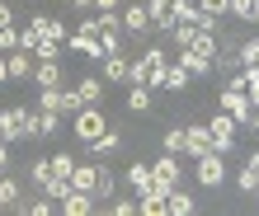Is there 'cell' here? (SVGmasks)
Listing matches in <instances>:
<instances>
[{"label":"cell","mask_w":259,"mask_h":216,"mask_svg":"<svg viewBox=\"0 0 259 216\" xmlns=\"http://www.w3.org/2000/svg\"><path fill=\"white\" fill-rule=\"evenodd\" d=\"M62 132V113L57 108H28L24 113V136H33V141H48V136Z\"/></svg>","instance_id":"cell-1"},{"label":"cell","mask_w":259,"mask_h":216,"mask_svg":"<svg viewBox=\"0 0 259 216\" xmlns=\"http://www.w3.org/2000/svg\"><path fill=\"white\" fill-rule=\"evenodd\" d=\"M71 122H75V141H80V146H85V141H95V136H99L104 127H109V118L99 113V103H85V108H80V113H75Z\"/></svg>","instance_id":"cell-2"},{"label":"cell","mask_w":259,"mask_h":216,"mask_svg":"<svg viewBox=\"0 0 259 216\" xmlns=\"http://www.w3.org/2000/svg\"><path fill=\"white\" fill-rule=\"evenodd\" d=\"M236 127L240 122L231 118V113H217L207 122V132H212V150H217V155H231V146H236Z\"/></svg>","instance_id":"cell-3"},{"label":"cell","mask_w":259,"mask_h":216,"mask_svg":"<svg viewBox=\"0 0 259 216\" xmlns=\"http://www.w3.org/2000/svg\"><path fill=\"white\" fill-rule=\"evenodd\" d=\"M193 174L203 188H222V179H226V160L217 155V150H207V155H198L193 160Z\"/></svg>","instance_id":"cell-4"},{"label":"cell","mask_w":259,"mask_h":216,"mask_svg":"<svg viewBox=\"0 0 259 216\" xmlns=\"http://www.w3.org/2000/svg\"><path fill=\"white\" fill-rule=\"evenodd\" d=\"M222 113H231L240 127H245L250 113H254V103H250V94H245L240 85H226V89H222Z\"/></svg>","instance_id":"cell-5"},{"label":"cell","mask_w":259,"mask_h":216,"mask_svg":"<svg viewBox=\"0 0 259 216\" xmlns=\"http://www.w3.org/2000/svg\"><path fill=\"white\" fill-rule=\"evenodd\" d=\"M118 14H123V33H137V38H146V33H151V10H146V0L118 5Z\"/></svg>","instance_id":"cell-6"},{"label":"cell","mask_w":259,"mask_h":216,"mask_svg":"<svg viewBox=\"0 0 259 216\" xmlns=\"http://www.w3.org/2000/svg\"><path fill=\"white\" fill-rule=\"evenodd\" d=\"M151 179H156L160 188H175V183L184 179V165H179V155H170V150H165V155H156V160H151Z\"/></svg>","instance_id":"cell-7"},{"label":"cell","mask_w":259,"mask_h":216,"mask_svg":"<svg viewBox=\"0 0 259 216\" xmlns=\"http://www.w3.org/2000/svg\"><path fill=\"white\" fill-rule=\"evenodd\" d=\"M165 197H170V188L151 183V188L137 193V211H142V216H165Z\"/></svg>","instance_id":"cell-8"},{"label":"cell","mask_w":259,"mask_h":216,"mask_svg":"<svg viewBox=\"0 0 259 216\" xmlns=\"http://www.w3.org/2000/svg\"><path fill=\"white\" fill-rule=\"evenodd\" d=\"M99 75H104V85L127 80V52H104L99 57Z\"/></svg>","instance_id":"cell-9"},{"label":"cell","mask_w":259,"mask_h":216,"mask_svg":"<svg viewBox=\"0 0 259 216\" xmlns=\"http://www.w3.org/2000/svg\"><path fill=\"white\" fill-rule=\"evenodd\" d=\"M24 113L28 108H5V113H0V141H24Z\"/></svg>","instance_id":"cell-10"},{"label":"cell","mask_w":259,"mask_h":216,"mask_svg":"<svg viewBox=\"0 0 259 216\" xmlns=\"http://www.w3.org/2000/svg\"><path fill=\"white\" fill-rule=\"evenodd\" d=\"M57 207H62L66 216H90V211H95L99 202H95V193H85V188H71V193H66Z\"/></svg>","instance_id":"cell-11"},{"label":"cell","mask_w":259,"mask_h":216,"mask_svg":"<svg viewBox=\"0 0 259 216\" xmlns=\"http://www.w3.org/2000/svg\"><path fill=\"white\" fill-rule=\"evenodd\" d=\"M62 61H33V85L38 89H62Z\"/></svg>","instance_id":"cell-12"},{"label":"cell","mask_w":259,"mask_h":216,"mask_svg":"<svg viewBox=\"0 0 259 216\" xmlns=\"http://www.w3.org/2000/svg\"><path fill=\"white\" fill-rule=\"evenodd\" d=\"M118 146H123V132H118V127H104V132L95 136V141H85V150H90V155H95V160H104V155H113Z\"/></svg>","instance_id":"cell-13"},{"label":"cell","mask_w":259,"mask_h":216,"mask_svg":"<svg viewBox=\"0 0 259 216\" xmlns=\"http://www.w3.org/2000/svg\"><path fill=\"white\" fill-rule=\"evenodd\" d=\"M5 71H10V80H33V57L24 47H14V52H5Z\"/></svg>","instance_id":"cell-14"},{"label":"cell","mask_w":259,"mask_h":216,"mask_svg":"<svg viewBox=\"0 0 259 216\" xmlns=\"http://www.w3.org/2000/svg\"><path fill=\"white\" fill-rule=\"evenodd\" d=\"M28 28H33L38 38H52V42H66V28L52 19V14H33V19H28Z\"/></svg>","instance_id":"cell-15"},{"label":"cell","mask_w":259,"mask_h":216,"mask_svg":"<svg viewBox=\"0 0 259 216\" xmlns=\"http://www.w3.org/2000/svg\"><path fill=\"white\" fill-rule=\"evenodd\" d=\"M179 66H184L189 75H212V57L193 52V47H179Z\"/></svg>","instance_id":"cell-16"},{"label":"cell","mask_w":259,"mask_h":216,"mask_svg":"<svg viewBox=\"0 0 259 216\" xmlns=\"http://www.w3.org/2000/svg\"><path fill=\"white\" fill-rule=\"evenodd\" d=\"M165 211H175V216H193V211H198V202H193V193H184V188L175 183L170 197H165Z\"/></svg>","instance_id":"cell-17"},{"label":"cell","mask_w":259,"mask_h":216,"mask_svg":"<svg viewBox=\"0 0 259 216\" xmlns=\"http://www.w3.org/2000/svg\"><path fill=\"white\" fill-rule=\"evenodd\" d=\"M160 89H175V94H179V89H189V71L179 66V61H175V66L165 61V66H160Z\"/></svg>","instance_id":"cell-18"},{"label":"cell","mask_w":259,"mask_h":216,"mask_svg":"<svg viewBox=\"0 0 259 216\" xmlns=\"http://www.w3.org/2000/svg\"><path fill=\"white\" fill-rule=\"evenodd\" d=\"M95 179H99V165H85V160H75V169H71V188H85V193H95Z\"/></svg>","instance_id":"cell-19"},{"label":"cell","mask_w":259,"mask_h":216,"mask_svg":"<svg viewBox=\"0 0 259 216\" xmlns=\"http://www.w3.org/2000/svg\"><path fill=\"white\" fill-rule=\"evenodd\" d=\"M118 197V183H113V169L99 165V179H95V202H113Z\"/></svg>","instance_id":"cell-20"},{"label":"cell","mask_w":259,"mask_h":216,"mask_svg":"<svg viewBox=\"0 0 259 216\" xmlns=\"http://www.w3.org/2000/svg\"><path fill=\"white\" fill-rule=\"evenodd\" d=\"M207 150H212V132L207 127H189V160L207 155Z\"/></svg>","instance_id":"cell-21"},{"label":"cell","mask_w":259,"mask_h":216,"mask_svg":"<svg viewBox=\"0 0 259 216\" xmlns=\"http://www.w3.org/2000/svg\"><path fill=\"white\" fill-rule=\"evenodd\" d=\"M165 150H170V155H189V127H170L165 132Z\"/></svg>","instance_id":"cell-22"},{"label":"cell","mask_w":259,"mask_h":216,"mask_svg":"<svg viewBox=\"0 0 259 216\" xmlns=\"http://www.w3.org/2000/svg\"><path fill=\"white\" fill-rule=\"evenodd\" d=\"M75 89H80V99H85V103H99V99H104V75H85Z\"/></svg>","instance_id":"cell-23"},{"label":"cell","mask_w":259,"mask_h":216,"mask_svg":"<svg viewBox=\"0 0 259 216\" xmlns=\"http://www.w3.org/2000/svg\"><path fill=\"white\" fill-rule=\"evenodd\" d=\"M62 52H66V42H52V38H38V47L28 52V57H33V61H57Z\"/></svg>","instance_id":"cell-24"},{"label":"cell","mask_w":259,"mask_h":216,"mask_svg":"<svg viewBox=\"0 0 259 216\" xmlns=\"http://www.w3.org/2000/svg\"><path fill=\"white\" fill-rule=\"evenodd\" d=\"M127 108L132 113H151V85H132L127 89Z\"/></svg>","instance_id":"cell-25"},{"label":"cell","mask_w":259,"mask_h":216,"mask_svg":"<svg viewBox=\"0 0 259 216\" xmlns=\"http://www.w3.org/2000/svg\"><path fill=\"white\" fill-rule=\"evenodd\" d=\"M236 188L240 193H259V169L245 160V165H240V174H236Z\"/></svg>","instance_id":"cell-26"},{"label":"cell","mask_w":259,"mask_h":216,"mask_svg":"<svg viewBox=\"0 0 259 216\" xmlns=\"http://www.w3.org/2000/svg\"><path fill=\"white\" fill-rule=\"evenodd\" d=\"M127 183H132L137 193L151 188V183H156V179H151V165H127Z\"/></svg>","instance_id":"cell-27"},{"label":"cell","mask_w":259,"mask_h":216,"mask_svg":"<svg viewBox=\"0 0 259 216\" xmlns=\"http://www.w3.org/2000/svg\"><path fill=\"white\" fill-rule=\"evenodd\" d=\"M0 207H19V183L10 174H0Z\"/></svg>","instance_id":"cell-28"},{"label":"cell","mask_w":259,"mask_h":216,"mask_svg":"<svg viewBox=\"0 0 259 216\" xmlns=\"http://www.w3.org/2000/svg\"><path fill=\"white\" fill-rule=\"evenodd\" d=\"M42 193H48V197H52V202H62V197L71 193V179H62V174H52L48 183H42Z\"/></svg>","instance_id":"cell-29"},{"label":"cell","mask_w":259,"mask_h":216,"mask_svg":"<svg viewBox=\"0 0 259 216\" xmlns=\"http://www.w3.org/2000/svg\"><path fill=\"white\" fill-rule=\"evenodd\" d=\"M189 47H193V52H203V57H217V33H193V38H189Z\"/></svg>","instance_id":"cell-30"},{"label":"cell","mask_w":259,"mask_h":216,"mask_svg":"<svg viewBox=\"0 0 259 216\" xmlns=\"http://www.w3.org/2000/svg\"><path fill=\"white\" fill-rule=\"evenodd\" d=\"M85 108V99H80V89H62V118H75Z\"/></svg>","instance_id":"cell-31"},{"label":"cell","mask_w":259,"mask_h":216,"mask_svg":"<svg viewBox=\"0 0 259 216\" xmlns=\"http://www.w3.org/2000/svg\"><path fill=\"white\" fill-rule=\"evenodd\" d=\"M226 14H236V19L254 24V0H226Z\"/></svg>","instance_id":"cell-32"},{"label":"cell","mask_w":259,"mask_h":216,"mask_svg":"<svg viewBox=\"0 0 259 216\" xmlns=\"http://www.w3.org/2000/svg\"><path fill=\"white\" fill-rule=\"evenodd\" d=\"M28 216H48V211H57V202H52V197L48 193H42V197H33V202H19Z\"/></svg>","instance_id":"cell-33"},{"label":"cell","mask_w":259,"mask_h":216,"mask_svg":"<svg viewBox=\"0 0 259 216\" xmlns=\"http://www.w3.org/2000/svg\"><path fill=\"white\" fill-rule=\"evenodd\" d=\"M28 179H33L38 188H42V183L52 179V160H33V165H28Z\"/></svg>","instance_id":"cell-34"},{"label":"cell","mask_w":259,"mask_h":216,"mask_svg":"<svg viewBox=\"0 0 259 216\" xmlns=\"http://www.w3.org/2000/svg\"><path fill=\"white\" fill-rule=\"evenodd\" d=\"M71 169H75V155H71V150H62V155H52V174L71 179Z\"/></svg>","instance_id":"cell-35"},{"label":"cell","mask_w":259,"mask_h":216,"mask_svg":"<svg viewBox=\"0 0 259 216\" xmlns=\"http://www.w3.org/2000/svg\"><path fill=\"white\" fill-rule=\"evenodd\" d=\"M240 66H259V38L240 42Z\"/></svg>","instance_id":"cell-36"},{"label":"cell","mask_w":259,"mask_h":216,"mask_svg":"<svg viewBox=\"0 0 259 216\" xmlns=\"http://www.w3.org/2000/svg\"><path fill=\"white\" fill-rule=\"evenodd\" d=\"M38 108H57L62 113V89H38Z\"/></svg>","instance_id":"cell-37"},{"label":"cell","mask_w":259,"mask_h":216,"mask_svg":"<svg viewBox=\"0 0 259 216\" xmlns=\"http://www.w3.org/2000/svg\"><path fill=\"white\" fill-rule=\"evenodd\" d=\"M99 47L104 52H123V28L118 33H99Z\"/></svg>","instance_id":"cell-38"},{"label":"cell","mask_w":259,"mask_h":216,"mask_svg":"<svg viewBox=\"0 0 259 216\" xmlns=\"http://www.w3.org/2000/svg\"><path fill=\"white\" fill-rule=\"evenodd\" d=\"M19 47H24V52L38 47V33H33V28H24V33H19Z\"/></svg>","instance_id":"cell-39"},{"label":"cell","mask_w":259,"mask_h":216,"mask_svg":"<svg viewBox=\"0 0 259 216\" xmlns=\"http://www.w3.org/2000/svg\"><path fill=\"white\" fill-rule=\"evenodd\" d=\"M198 10H207V14H226V0H198Z\"/></svg>","instance_id":"cell-40"},{"label":"cell","mask_w":259,"mask_h":216,"mask_svg":"<svg viewBox=\"0 0 259 216\" xmlns=\"http://www.w3.org/2000/svg\"><path fill=\"white\" fill-rule=\"evenodd\" d=\"M137 211V202H123V197H113V216H132Z\"/></svg>","instance_id":"cell-41"},{"label":"cell","mask_w":259,"mask_h":216,"mask_svg":"<svg viewBox=\"0 0 259 216\" xmlns=\"http://www.w3.org/2000/svg\"><path fill=\"white\" fill-rule=\"evenodd\" d=\"M10 169V141H0V174Z\"/></svg>","instance_id":"cell-42"},{"label":"cell","mask_w":259,"mask_h":216,"mask_svg":"<svg viewBox=\"0 0 259 216\" xmlns=\"http://www.w3.org/2000/svg\"><path fill=\"white\" fill-rule=\"evenodd\" d=\"M0 24H14V10L5 5V0H0Z\"/></svg>","instance_id":"cell-43"},{"label":"cell","mask_w":259,"mask_h":216,"mask_svg":"<svg viewBox=\"0 0 259 216\" xmlns=\"http://www.w3.org/2000/svg\"><path fill=\"white\" fill-rule=\"evenodd\" d=\"M123 0H95V10H118Z\"/></svg>","instance_id":"cell-44"},{"label":"cell","mask_w":259,"mask_h":216,"mask_svg":"<svg viewBox=\"0 0 259 216\" xmlns=\"http://www.w3.org/2000/svg\"><path fill=\"white\" fill-rule=\"evenodd\" d=\"M10 80V71H5V52H0V85H5Z\"/></svg>","instance_id":"cell-45"},{"label":"cell","mask_w":259,"mask_h":216,"mask_svg":"<svg viewBox=\"0 0 259 216\" xmlns=\"http://www.w3.org/2000/svg\"><path fill=\"white\" fill-rule=\"evenodd\" d=\"M71 5H75V10H95V0H71Z\"/></svg>","instance_id":"cell-46"},{"label":"cell","mask_w":259,"mask_h":216,"mask_svg":"<svg viewBox=\"0 0 259 216\" xmlns=\"http://www.w3.org/2000/svg\"><path fill=\"white\" fill-rule=\"evenodd\" d=\"M245 127H254V132H259V108H254V113H250V122H245Z\"/></svg>","instance_id":"cell-47"},{"label":"cell","mask_w":259,"mask_h":216,"mask_svg":"<svg viewBox=\"0 0 259 216\" xmlns=\"http://www.w3.org/2000/svg\"><path fill=\"white\" fill-rule=\"evenodd\" d=\"M250 165H254V169H259V150H254V155H250Z\"/></svg>","instance_id":"cell-48"},{"label":"cell","mask_w":259,"mask_h":216,"mask_svg":"<svg viewBox=\"0 0 259 216\" xmlns=\"http://www.w3.org/2000/svg\"><path fill=\"white\" fill-rule=\"evenodd\" d=\"M254 24H259V0H254Z\"/></svg>","instance_id":"cell-49"}]
</instances>
